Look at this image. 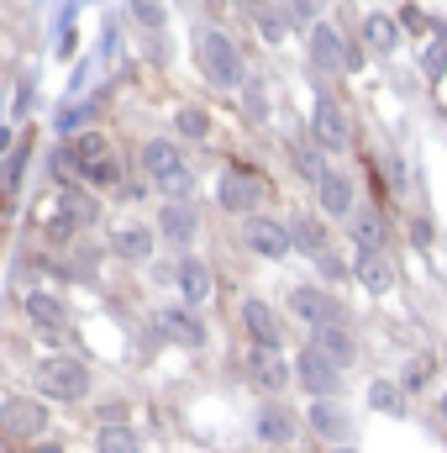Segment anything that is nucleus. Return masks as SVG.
I'll use <instances>...</instances> for the list:
<instances>
[{
    "label": "nucleus",
    "instance_id": "f257e3e1",
    "mask_svg": "<svg viewBox=\"0 0 447 453\" xmlns=\"http://www.w3.org/2000/svg\"><path fill=\"white\" fill-rule=\"evenodd\" d=\"M142 174H148L169 201H190V190H195V174L185 169V153H179V142H169V137H148V142H142Z\"/></svg>",
    "mask_w": 447,
    "mask_h": 453
},
{
    "label": "nucleus",
    "instance_id": "f03ea898",
    "mask_svg": "<svg viewBox=\"0 0 447 453\" xmlns=\"http://www.w3.org/2000/svg\"><path fill=\"white\" fill-rule=\"evenodd\" d=\"M32 380H37V395H42V401L80 406V401L90 395V369H85L80 358H69V353H48Z\"/></svg>",
    "mask_w": 447,
    "mask_h": 453
},
{
    "label": "nucleus",
    "instance_id": "7ed1b4c3",
    "mask_svg": "<svg viewBox=\"0 0 447 453\" xmlns=\"http://www.w3.org/2000/svg\"><path fill=\"white\" fill-rule=\"evenodd\" d=\"M195 58H201V74L211 80V85H222V90H237V85H247V69H242V48L226 37V32H201V42H195Z\"/></svg>",
    "mask_w": 447,
    "mask_h": 453
},
{
    "label": "nucleus",
    "instance_id": "20e7f679",
    "mask_svg": "<svg viewBox=\"0 0 447 453\" xmlns=\"http://www.w3.org/2000/svg\"><path fill=\"white\" fill-rule=\"evenodd\" d=\"M42 427H48V401L42 395H11L0 406V433L11 443H42Z\"/></svg>",
    "mask_w": 447,
    "mask_h": 453
},
{
    "label": "nucleus",
    "instance_id": "39448f33",
    "mask_svg": "<svg viewBox=\"0 0 447 453\" xmlns=\"http://www.w3.org/2000/svg\"><path fill=\"white\" fill-rule=\"evenodd\" d=\"M69 153H74V169H80V180H90V185H106L111 190L116 180V158H111V142L101 137V132H80L74 142H69Z\"/></svg>",
    "mask_w": 447,
    "mask_h": 453
},
{
    "label": "nucleus",
    "instance_id": "423d86ee",
    "mask_svg": "<svg viewBox=\"0 0 447 453\" xmlns=\"http://www.w3.org/2000/svg\"><path fill=\"white\" fill-rule=\"evenodd\" d=\"M295 385H300L311 401H337V390H342V369H337L332 358H322L316 348H306V353L295 358Z\"/></svg>",
    "mask_w": 447,
    "mask_h": 453
},
{
    "label": "nucleus",
    "instance_id": "0eeeda50",
    "mask_svg": "<svg viewBox=\"0 0 447 453\" xmlns=\"http://www.w3.org/2000/svg\"><path fill=\"white\" fill-rule=\"evenodd\" d=\"M311 137L327 153H347L352 148V121H347V111L337 106L332 96H316V106H311Z\"/></svg>",
    "mask_w": 447,
    "mask_h": 453
},
{
    "label": "nucleus",
    "instance_id": "6e6552de",
    "mask_svg": "<svg viewBox=\"0 0 447 453\" xmlns=\"http://www.w3.org/2000/svg\"><path fill=\"white\" fill-rule=\"evenodd\" d=\"M290 311L300 317V322H311V327H332V322H347V311L332 301V290H322V285H295L290 290Z\"/></svg>",
    "mask_w": 447,
    "mask_h": 453
},
{
    "label": "nucleus",
    "instance_id": "1a4fd4ad",
    "mask_svg": "<svg viewBox=\"0 0 447 453\" xmlns=\"http://www.w3.org/2000/svg\"><path fill=\"white\" fill-rule=\"evenodd\" d=\"M263 190L269 185L253 169H222V180H216V201H222L226 211H253L263 201Z\"/></svg>",
    "mask_w": 447,
    "mask_h": 453
},
{
    "label": "nucleus",
    "instance_id": "9d476101",
    "mask_svg": "<svg viewBox=\"0 0 447 453\" xmlns=\"http://www.w3.org/2000/svg\"><path fill=\"white\" fill-rule=\"evenodd\" d=\"M247 374H253V385L269 390V395H279L284 385H295V364H284L279 348H253V353H247Z\"/></svg>",
    "mask_w": 447,
    "mask_h": 453
},
{
    "label": "nucleus",
    "instance_id": "9b49d317",
    "mask_svg": "<svg viewBox=\"0 0 447 453\" xmlns=\"http://www.w3.org/2000/svg\"><path fill=\"white\" fill-rule=\"evenodd\" d=\"M242 242H247L258 258H284V253L295 248V242H290V222H274V217H247Z\"/></svg>",
    "mask_w": 447,
    "mask_h": 453
},
{
    "label": "nucleus",
    "instance_id": "f8f14e48",
    "mask_svg": "<svg viewBox=\"0 0 447 453\" xmlns=\"http://www.w3.org/2000/svg\"><path fill=\"white\" fill-rule=\"evenodd\" d=\"M253 433H258V443L284 449V443L300 433V417H295L290 406H279V401H263V406H258V417H253Z\"/></svg>",
    "mask_w": 447,
    "mask_h": 453
},
{
    "label": "nucleus",
    "instance_id": "ddd939ff",
    "mask_svg": "<svg viewBox=\"0 0 447 453\" xmlns=\"http://www.w3.org/2000/svg\"><path fill=\"white\" fill-rule=\"evenodd\" d=\"M306 427H311L316 438L337 443V449H347V438H352V417H347V406H337V401H311Z\"/></svg>",
    "mask_w": 447,
    "mask_h": 453
},
{
    "label": "nucleus",
    "instance_id": "4468645a",
    "mask_svg": "<svg viewBox=\"0 0 447 453\" xmlns=\"http://www.w3.org/2000/svg\"><path fill=\"white\" fill-rule=\"evenodd\" d=\"M21 311L32 317L37 333H64V327H69V306H64V296H53V290H27Z\"/></svg>",
    "mask_w": 447,
    "mask_h": 453
},
{
    "label": "nucleus",
    "instance_id": "2eb2a0df",
    "mask_svg": "<svg viewBox=\"0 0 447 453\" xmlns=\"http://www.w3.org/2000/svg\"><path fill=\"white\" fill-rule=\"evenodd\" d=\"M311 348H316L322 358H332L337 369L358 364V342H352V333H347V322H332V327H311Z\"/></svg>",
    "mask_w": 447,
    "mask_h": 453
},
{
    "label": "nucleus",
    "instance_id": "dca6fc26",
    "mask_svg": "<svg viewBox=\"0 0 447 453\" xmlns=\"http://www.w3.org/2000/svg\"><path fill=\"white\" fill-rule=\"evenodd\" d=\"M242 327H247L253 348H279V317H274V306H269V301L247 296V301H242Z\"/></svg>",
    "mask_w": 447,
    "mask_h": 453
},
{
    "label": "nucleus",
    "instance_id": "f3484780",
    "mask_svg": "<svg viewBox=\"0 0 447 453\" xmlns=\"http://www.w3.org/2000/svg\"><path fill=\"white\" fill-rule=\"evenodd\" d=\"M347 42H342V32L337 27H327V21H316L311 27V64L316 69H347Z\"/></svg>",
    "mask_w": 447,
    "mask_h": 453
},
{
    "label": "nucleus",
    "instance_id": "a211bd4d",
    "mask_svg": "<svg viewBox=\"0 0 447 453\" xmlns=\"http://www.w3.org/2000/svg\"><path fill=\"white\" fill-rule=\"evenodd\" d=\"M195 226H201V217H195V206H190V201H169V206L158 211V232H163L174 248H190Z\"/></svg>",
    "mask_w": 447,
    "mask_h": 453
},
{
    "label": "nucleus",
    "instance_id": "6ab92c4d",
    "mask_svg": "<svg viewBox=\"0 0 447 453\" xmlns=\"http://www.w3.org/2000/svg\"><path fill=\"white\" fill-rule=\"evenodd\" d=\"M316 201H322L327 217H352V180L337 174V169H327V174L316 180Z\"/></svg>",
    "mask_w": 447,
    "mask_h": 453
},
{
    "label": "nucleus",
    "instance_id": "aec40b11",
    "mask_svg": "<svg viewBox=\"0 0 447 453\" xmlns=\"http://www.w3.org/2000/svg\"><path fill=\"white\" fill-rule=\"evenodd\" d=\"M174 280H179V296H185V306H206V301H211V269H206L201 258H179Z\"/></svg>",
    "mask_w": 447,
    "mask_h": 453
},
{
    "label": "nucleus",
    "instance_id": "412c9836",
    "mask_svg": "<svg viewBox=\"0 0 447 453\" xmlns=\"http://www.w3.org/2000/svg\"><path fill=\"white\" fill-rule=\"evenodd\" d=\"M352 274H358V285H363L368 296H390V285H395V269H390L384 253H358Z\"/></svg>",
    "mask_w": 447,
    "mask_h": 453
},
{
    "label": "nucleus",
    "instance_id": "4be33fe9",
    "mask_svg": "<svg viewBox=\"0 0 447 453\" xmlns=\"http://www.w3.org/2000/svg\"><path fill=\"white\" fill-rule=\"evenodd\" d=\"M153 327H158V333H169L179 348H206V327H201L190 311H158V317H153Z\"/></svg>",
    "mask_w": 447,
    "mask_h": 453
},
{
    "label": "nucleus",
    "instance_id": "5701e85b",
    "mask_svg": "<svg viewBox=\"0 0 447 453\" xmlns=\"http://www.w3.org/2000/svg\"><path fill=\"white\" fill-rule=\"evenodd\" d=\"M363 42L374 53H395L400 48V21L395 16H363Z\"/></svg>",
    "mask_w": 447,
    "mask_h": 453
},
{
    "label": "nucleus",
    "instance_id": "b1692460",
    "mask_svg": "<svg viewBox=\"0 0 447 453\" xmlns=\"http://www.w3.org/2000/svg\"><path fill=\"white\" fill-rule=\"evenodd\" d=\"M111 253L116 258H148V253H153V232H148V226H116Z\"/></svg>",
    "mask_w": 447,
    "mask_h": 453
},
{
    "label": "nucleus",
    "instance_id": "393cba45",
    "mask_svg": "<svg viewBox=\"0 0 447 453\" xmlns=\"http://www.w3.org/2000/svg\"><path fill=\"white\" fill-rule=\"evenodd\" d=\"M290 242H295L300 253L322 258V253H327V226L316 222V217H295V222H290Z\"/></svg>",
    "mask_w": 447,
    "mask_h": 453
},
{
    "label": "nucleus",
    "instance_id": "a878e982",
    "mask_svg": "<svg viewBox=\"0 0 447 453\" xmlns=\"http://www.w3.org/2000/svg\"><path fill=\"white\" fill-rule=\"evenodd\" d=\"M368 406L384 417H405V390L395 380H368Z\"/></svg>",
    "mask_w": 447,
    "mask_h": 453
},
{
    "label": "nucleus",
    "instance_id": "bb28decb",
    "mask_svg": "<svg viewBox=\"0 0 447 453\" xmlns=\"http://www.w3.org/2000/svg\"><path fill=\"white\" fill-rule=\"evenodd\" d=\"M352 242H358V253H384V222L374 211H358L352 217Z\"/></svg>",
    "mask_w": 447,
    "mask_h": 453
},
{
    "label": "nucleus",
    "instance_id": "cd10ccee",
    "mask_svg": "<svg viewBox=\"0 0 447 453\" xmlns=\"http://www.w3.org/2000/svg\"><path fill=\"white\" fill-rule=\"evenodd\" d=\"M95 453H142V443H137V433H132V427L106 422V427L95 433Z\"/></svg>",
    "mask_w": 447,
    "mask_h": 453
},
{
    "label": "nucleus",
    "instance_id": "c85d7f7f",
    "mask_svg": "<svg viewBox=\"0 0 447 453\" xmlns=\"http://www.w3.org/2000/svg\"><path fill=\"white\" fill-rule=\"evenodd\" d=\"M64 217H69L74 226L95 222V201H90L85 190H74V185H64Z\"/></svg>",
    "mask_w": 447,
    "mask_h": 453
},
{
    "label": "nucleus",
    "instance_id": "c756f323",
    "mask_svg": "<svg viewBox=\"0 0 447 453\" xmlns=\"http://www.w3.org/2000/svg\"><path fill=\"white\" fill-rule=\"evenodd\" d=\"M174 127H179V137H195V142L211 137V116L201 111V106H185V111L174 116Z\"/></svg>",
    "mask_w": 447,
    "mask_h": 453
},
{
    "label": "nucleus",
    "instance_id": "7c9ffc66",
    "mask_svg": "<svg viewBox=\"0 0 447 453\" xmlns=\"http://www.w3.org/2000/svg\"><path fill=\"white\" fill-rule=\"evenodd\" d=\"M258 32H263L269 42H284V32H290V16H284V11H274V5H258Z\"/></svg>",
    "mask_w": 447,
    "mask_h": 453
},
{
    "label": "nucleus",
    "instance_id": "2f4dec72",
    "mask_svg": "<svg viewBox=\"0 0 447 453\" xmlns=\"http://www.w3.org/2000/svg\"><path fill=\"white\" fill-rule=\"evenodd\" d=\"M290 153H295V169H300V174H306V180H311V185H316V180H322V174H327V164H322V153H316V148H311V142H295V148H290Z\"/></svg>",
    "mask_w": 447,
    "mask_h": 453
},
{
    "label": "nucleus",
    "instance_id": "473e14b6",
    "mask_svg": "<svg viewBox=\"0 0 447 453\" xmlns=\"http://www.w3.org/2000/svg\"><path fill=\"white\" fill-rule=\"evenodd\" d=\"M132 21L148 27V32H158L169 21V11H163V0H132Z\"/></svg>",
    "mask_w": 447,
    "mask_h": 453
},
{
    "label": "nucleus",
    "instance_id": "72a5a7b5",
    "mask_svg": "<svg viewBox=\"0 0 447 453\" xmlns=\"http://www.w3.org/2000/svg\"><path fill=\"white\" fill-rule=\"evenodd\" d=\"M421 69H427V80H443L447 74V32L427 48V58H421Z\"/></svg>",
    "mask_w": 447,
    "mask_h": 453
},
{
    "label": "nucleus",
    "instance_id": "f704fd0d",
    "mask_svg": "<svg viewBox=\"0 0 447 453\" xmlns=\"http://www.w3.org/2000/svg\"><path fill=\"white\" fill-rule=\"evenodd\" d=\"M316 269H322V274H327V280H347V274H352V269H347V264H342V258H337L332 248H327V253H322V258H316Z\"/></svg>",
    "mask_w": 447,
    "mask_h": 453
},
{
    "label": "nucleus",
    "instance_id": "c9c22d12",
    "mask_svg": "<svg viewBox=\"0 0 447 453\" xmlns=\"http://www.w3.org/2000/svg\"><path fill=\"white\" fill-rule=\"evenodd\" d=\"M242 96H247V116H253V121H263V85H258V80H247V85H242Z\"/></svg>",
    "mask_w": 447,
    "mask_h": 453
},
{
    "label": "nucleus",
    "instance_id": "e433bc0d",
    "mask_svg": "<svg viewBox=\"0 0 447 453\" xmlns=\"http://www.w3.org/2000/svg\"><path fill=\"white\" fill-rule=\"evenodd\" d=\"M427 374H432V364H427V358H416V364L405 369V385H400V390H421V385H427Z\"/></svg>",
    "mask_w": 447,
    "mask_h": 453
},
{
    "label": "nucleus",
    "instance_id": "4c0bfd02",
    "mask_svg": "<svg viewBox=\"0 0 447 453\" xmlns=\"http://www.w3.org/2000/svg\"><path fill=\"white\" fill-rule=\"evenodd\" d=\"M400 27H411V32H427V16H421L416 5H405V11H400Z\"/></svg>",
    "mask_w": 447,
    "mask_h": 453
},
{
    "label": "nucleus",
    "instance_id": "58836bf2",
    "mask_svg": "<svg viewBox=\"0 0 447 453\" xmlns=\"http://www.w3.org/2000/svg\"><path fill=\"white\" fill-rule=\"evenodd\" d=\"M295 16H322V0H290Z\"/></svg>",
    "mask_w": 447,
    "mask_h": 453
},
{
    "label": "nucleus",
    "instance_id": "ea45409f",
    "mask_svg": "<svg viewBox=\"0 0 447 453\" xmlns=\"http://www.w3.org/2000/svg\"><path fill=\"white\" fill-rule=\"evenodd\" d=\"M32 453H64V443H48V438H42V443H37Z\"/></svg>",
    "mask_w": 447,
    "mask_h": 453
},
{
    "label": "nucleus",
    "instance_id": "a19ab883",
    "mask_svg": "<svg viewBox=\"0 0 447 453\" xmlns=\"http://www.w3.org/2000/svg\"><path fill=\"white\" fill-rule=\"evenodd\" d=\"M437 422H443V427H447V395H443V401H437Z\"/></svg>",
    "mask_w": 447,
    "mask_h": 453
},
{
    "label": "nucleus",
    "instance_id": "79ce46f5",
    "mask_svg": "<svg viewBox=\"0 0 447 453\" xmlns=\"http://www.w3.org/2000/svg\"><path fill=\"white\" fill-rule=\"evenodd\" d=\"M337 453H358V449H337Z\"/></svg>",
    "mask_w": 447,
    "mask_h": 453
}]
</instances>
